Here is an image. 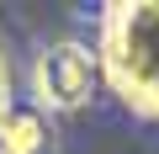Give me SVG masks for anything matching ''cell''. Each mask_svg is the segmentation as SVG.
Returning a JSON list of instances; mask_svg holds the SVG:
<instances>
[{
	"instance_id": "cell-3",
	"label": "cell",
	"mask_w": 159,
	"mask_h": 154,
	"mask_svg": "<svg viewBox=\"0 0 159 154\" xmlns=\"http://www.w3.org/2000/svg\"><path fill=\"white\" fill-rule=\"evenodd\" d=\"M43 122L37 112H0V154H43Z\"/></svg>"
},
{
	"instance_id": "cell-1",
	"label": "cell",
	"mask_w": 159,
	"mask_h": 154,
	"mask_svg": "<svg viewBox=\"0 0 159 154\" xmlns=\"http://www.w3.org/2000/svg\"><path fill=\"white\" fill-rule=\"evenodd\" d=\"M96 69L138 117L159 122V0H117V6H106Z\"/></svg>"
},
{
	"instance_id": "cell-2",
	"label": "cell",
	"mask_w": 159,
	"mask_h": 154,
	"mask_svg": "<svg viewBox=\"0 0 159 154\" xmlns=\"http://www.w3.org/2000/svg\"><path fill=\"white\" fill-rule=\"evenodd\" d=\"M101 85L96 53L85 43H48L32 64V91L48 112H80Z\"/></svg>"
}]
</instances>
